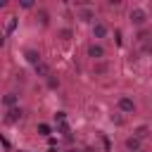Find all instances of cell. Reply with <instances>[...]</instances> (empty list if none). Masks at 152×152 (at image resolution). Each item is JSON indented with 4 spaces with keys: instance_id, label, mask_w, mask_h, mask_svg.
Instances as JSON below:
<instances>
[{
    "instance_id": "1",
    "label": "cell",
    "mask_w": 152,
    "mask_h": 152,
    "mask_svg": "<svg viewBox=\"0 0 152 152\" xmlns=\"http://www.w3.org/2000/svg\"><path fill=\"white\" fill-rule=\"evenodd\" d=\"M128 17H131V21H133L135 26H140V24H145V19H147V12H145L142 7H133Z\"/></svg>"
},
{
    "instance_id": "2",
    "label": "cell",
    "mask_w": 152,
    "mask_h": 152,
    "mask_svg": "<svg viewBox=\"0 0 152 152\" xmlns=\"http://www.w3.org/2000/svg\"><path fill=\"white\" fill-rule=\"evenodd\" d=\"M116 104H119V109H121V112H126V114L135 112V102H133V97H128V95H121Z\"/></svg>"
},
{
    "instance_id": "3",
    "label": "cell",
    "mask_w": 152,
    "mask_h": 152,
    "mask_svg": "<svg viewBox=\"0 0 152 152\" xmlns=\"http://www.w3.org/2000/svg\"><path fill=\"white\" fill-rule=\"evenodd\" d=\"M88 57H93V59H102L104 57V48L102 45H88Z\"/></svg>"
},
{
    "instance_id": "4",
    "label": "cell",
    "mask_w": 152,
    "mask_h": 152,
    "mask_svg": "<svg viewBox=\"0 0 152 152\" xmlns=\"http://www.w3.org/2000/svg\"><path fill=\"white\" fill-rule=\"evenodd\" d=\"M107 31H109V28H107V24H102V21L93 24V36H95V38H104V36H107Z\"/></svg>"
},
{
    "instance_id": "5",
    "label": "cell",
    "mask_w": 152,
    "mask_h": 152,
    "mask_svg": "<svg viewBox=\"0 0 152 152\" xmlns=\"http://www.w3.org/2000/svg\"><path fill=\"white\" fill-rule=\"evenodd\" d=\"M21 114H24V112H21L19 107H12V109H7V116H5V119H7L10 124H14V121H19V119H21Z\"/></svg>"
},
{
    "instance_id": "6",
    "label": "cell",
    "mask_w": 152,
    "mask_h": 152,
    "mask_svg": "<svg viewBox=\"0 0 152 152\" xmlns=\"http://www.w3.org/2000/svg\"><path fill=\"white\" fill-rule=\"evenodd\" d=\"M126 150H128V152H138V150H140V140H138L135 135L128 138V140H126Z\"/></svg>"
},
{
    "instance_id": "7",
    "label": "cell",
    "mask_w": 152,
    "mask_h": 152,
    "mask_svg": "<svg viewBox=\"0 0 152 152\" xmlns=\"http://www.w3.org/2000/svg\"><path fill=\"white\" fill-rule=\"evenodd\" d=\"M2 104H5V107H10V109H12V107H17V95H14V93H7V95L2 97Z\"/></svg>"
},
{
    "instance_id": "8",
    "label": "cell",
    "mask_w": 152,
    "mask_h": 152,
    "mask_svg": "<svg viewBox=\"0 0 152 152\" xmlns=\"http://www.w3.org/2000/svg\"><path fill=\"white\" fill-rule=\"evenodd\" d=\"M26 59H28L33 66H36V64H40V55H38L36 50H26Z\"/></svg>"
},
{
    "instance_id": "9",
    "label": "cell",
    "mask_w": 152,
    "mask_h": 152,
    "mask_svg": "<svg viewBox=\"0 0 152 152\" xmlns=\"http://www.w3.org/2000/svg\"><path fill=\"white\" fill-rule=\"evenodd\" d=\"M133 133H135V138H138V140H142V138H147V133H150V128H147L145 124H140V126H138V128H135Z\"/></svg>"
},
{
    "instance_id": "10",
    "label": "cell",
    "mask_w": 152,
    "mask_h": 152,
    "mask_svg": "<svg viewBox=\"0 0 152 152\" xmlns=\"http://www.w3.org/2000/svg\"><path fill=\"white\" fill-rule=\"evenodd\" d=\"M36 74H40V76H50V69H48V64H36Z\"/></svg>"
},
{
    "instance_id": "11",
    "label": "cell",
    "mask_w": 152,
    "mask_h": 152,
    "mask_svg": "<svg viewBox=\"0 0 152 152\" xmlns=\"http://www.w3.org/2000/svg\"><path fill=\"white\" fill-rule=\"evenodd\" d=\"M78 17H81L83 21H90L95 14H93V10H81V12H78Z\"/></svg>"
},
{
    "instance_id": "12",
    "label": "cell",
    "mask_w": 152,
    "mask_h": 152,
    "mask_svg": "<svg viewBox=\"0 0 152 152\" xmlns=\"http://www.w3.org/2000/svg\"><path fill=\"white\" fill-rule=\"evenodd\" d=\"M38 133L40 135H50V126L48 124H38Z\"/></svg>"
},
{
    "instance_id": "13",
    "label": "cell",
    "mask_w": 152,
    "mask_h": 152,
    "mask_svg": "<svg viewBox=\"0 0 152 152\" xmlns=\"http://www.w3.org/2000/svg\"><path fill=\"white\" fill-rule=\"evenodd\" d=\"M59 38H62V40H69V38H71V28H62V31H59Z\"/></svg>"
},
{
    "instance_id": "14",
    "label": "cell",
    "mask_w": 152,
    "mask_h": 152,
    "mask_svg": "<svg viewBox=\"0 0 152 152\" xmlns=\"http://www.w3.org/2000/svg\"><path fill=\"white\" fill-rule=\"evenodd\" d=\"M38 17H40V24H48V21H50V19H48V12H45V10H40V12H38Z\"/></svg>"
},
{
    "instance_id": "15",
    "label": "cell",
    "mask_w": 152,
    "mask_h": 152,
    "mask_svg": "<svg viewBox=\"0 0 152 152\" xmlns=\"http://www.w3.org/2000/svg\"><path fill=\"white\" fill-rule=\"evenodd\" d=\"M48 86H50V88H57V86H59V81H57L55 76H48Z\"/></svg>"
},
{
    "instance_id": "16",
    "label": "cell",
    "mask_w": 152,
    "mask_h": 152,
    "mask_svg": "<svg viewBox=\"0 0 152 152\" xmlns=\"http://www.w3.org/2000/svg\"><path fill=\"white\" fill-rule=\"evenodd\" d=\"M19 5H21V7H24V10H31V7H33V2H31V0H21V2H19Z\"/></svg>"
},
{
    "instance_id": "17",
    "label": "cell",
    "mask_w": 152,
    "mask_h": 152,
    "mask_svg": "<svg viewBox=\"0 0 152 152\" xmlns=\"http://www.w3.org/2000/svg\"><path fill=\"white\" fill-rule=\"evenodd\" d=\"M95 71H97V74H104V71H107V64H97Z\"/></svg>"
},
{
    "instance_id": "18",
    "label": "cell",
    "mask_w": 152,
    "mask_h": 152,
    "mask_svg": "<svg viewBox=\"0 0 152 152\" xmlns=\"http://www.w3.org/2000/svg\"><path fill=\"white\" fill-rule=\"evenodd\" d=\"M145 50H147V52H152V43H147V45H145Z\"/></svg>"
},
{
    "instance_id": "19",
    "label": "cell",
    "mask_w": 152,
    "mask_h": 152,
    "mask_svg": "<svg viewBox=\"0 0 152 152\" xmlns=\"http://www.w3.org/2000/svg\"><path fill=\"white\" fill-rule=\"evenodd\" d=\"M2 45H5V38H2V36H0V48H2Z\"/></svg>"
},
{
    "instance_id": "20",
    "label": "cell",
    "mask_w": 152,
    "mask_h": 152,
    "mask_svg": "<svg viewBox=\"0 0 152 152\" xmlns=\"http://www.w3.org/2000/svg\"><path fill=\"white\" fill-rule=\"evenodd\" d=\"M66 152H81V150H76V147H71V150H66Z\"/></svg>"
},
{
    "instance_id": "21",
    "label": "cell",
    "mask_w": 152,
    "mask_h": 152,
    "mask_svg": "<svg viewBox=\"0 0 152 152\" xmlns=\"http://www.w3.org/2000/svg\"><path fill=\"white\" fill-rule=\"evenodd\" d=\"M5 5H7V2H5V0H0V7H5Z\"/></svg>"
}]
</instances>
